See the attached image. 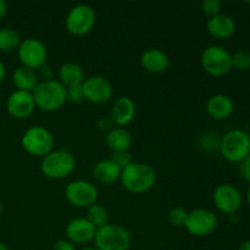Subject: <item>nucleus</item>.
Here are the masks:
<instances>
[{"mask_svg": "<svg viewBox=\"0 0 250 250\" xmlns=\"http://www.w3.org/2000/svg\"><path fill=\"white\" fill-rule=\"evenodd\" d=\"M120 181L129 193L142 194L149 192L155 186L156 173L148 164L133 161L122 170Z\"/></svg>", "mask_w": 250, "mask_h": 250, "instance_id": "obj_1", "label": "nucleus"}, {"mask_svg": "<svg viewBox=\"0 0 250 250\" xmlns=\"http://www.w3.org/2000/svg\"><path fill=\"white\" fill-rule=\"evenodd\" d=\"M32 95L39 110L54 112L60 110L67 102V88L58 80L39 82Z\"/></svg>", "mask_w": 250, "mask_h": 250, "instance_id": "obj_2", "label": "nucleus"}, {"mask_svg": "<svg viewBox=\"0 0 250 250\" xmlns=\"http://www.w3.org/2000/svg\"><path fill=\"white\" fill-rule=\"evenodd\" d=\"M76 168V158L67 149H54L42 158L41 171L46 178L63 180Z\"/></svg>", "mask_w": 250, "mask_h": 250, "instance_id": "obj_3", "label": "nucleus"}, {"mask_svg": "<svg viewBox=\"0 0 250 250\" xmlns=\"http://www.w3.org/2000/svg\"><path fill=\"white\" fill-rule=\"evenodd\" d=\"M219 150L226 160L241 164L250 154L249 133L239 128L229 129L221 136Z\"/></svg>", "mask_w": 250, "mask_h": 250, "instance_id": "obj_4", "label": "nucleus"}, {"mask_svg": "<svg viewBox=\"0 0 250 250\" xmlns=\"http://www.w3.org/2000/svg\"><path fill=\"white\" fill-rule=\"evenodd\" d=\"M98 250H128L132 243L131 233L125 227L115 224H106L97 229L93 239Z\"/></svg>", "mask_w": 250, "mask_h": 250, "instance_id": "obj_5", "label": "nucleus"}, {"mask_svg": "<svg viewBox=\"0 0 250 250\" xmlns=\"http://www.w3.org/2000/svg\"><path fill=\"white\" fill-rule=\"evenodd\" d=\"M200 63L207 73L221 77L232 70V54L221 45H209L203 50Z\"/></svg>", "mask_w": 250, "mask_h": 250, "instance_id": "obj_6", "label": "nucleus"}, {"mask_svg": "<svg viewBox=\"0 0 250 250\" xmlns=\"http://www.w3.org/2000/svg\"><path fill=\"white\" fill-rule=\"evenodd\" d=\"M22 146L28 154L44 158L54 150V137L44 126H32L27 129L21 138Z\"/></svg>", "mask_w": 250, "mask_h": 250, "instance_id": "obj_7", "label": "nucleus"}, {"mask_svg": "<svg viewBox=\"0 0 250 250\" xmlns=\"http://www.w3.org/2000/svg\"><path fill=\"white\" fill-rule=\"evenodd\" d=\"M97 14L90 5L77 4L70 9L65 19L66 29L73 36H85L95 26Z\"/></svg>", "mask_w": 250, "mask_h": 250, "instance_id": "obj_8", "label": "nucleus"}, {"mask_svg": "<svg viewBox=\"0 0 250 250\" xmlns=\"http://www.w3.org/2000/svg\"><path fill=\"white\" fill-rule=\"evenodd\" d=\"M17 56L21 66L37 71L41 66L46 63L48 49L41 39L31 37L21 41V44L17 49Z\"/></svg>", "mask_w": 250, "mask_h": 250, "instance_id": "obj_9", "label": "nucleus"}, {"mask_svg": "<svg viewBox=\"0 0 250 250\" xmlns=\"http://www.w3.org/2000/svg\"><path fill=\"white\" fill-rule=\"evenodd\" d=\"M219 219L214 211L205 208H198L188 212L185 229L194 237H207L216 229Z\"/></svg>", "mask_w": 250, "mask_h": 250, "instance_id": "obj_10", "label": "nucleus"}, {"mask_svg": "<svg viewBox=\"0 0 250 250\" xmlns=\"http://www.w3.org/2000/svg\"><path fill=\"white\" fill-rule=\"evenodd\" d=\"M98 188L85 180H76L68 183L65 189L67 202L75 208H89L98 200Z\"/></svg>", "mask_w": 250, "mask_h": 250, "instance_id": "obj_11", "label": "nucleus"}, {"mask_svg": "<svg viewBox=\"0 0 250 250\" xmlns=\"http://www.w3.org/2000/svg\"><path fill=\"white\" fill-rule=\"evenodd\" d=\"M212 202L219 211L227 215H233L241 209L243 198L236 186L222 183L215 188Z\"/></svg>", "mask_w": 250, "mask_h": 250, "instance_id": "obj_12", "label": "nucleus"}, {"mask_svg": "<svg viewBox=\"0 0 250 250\" xmlns=\"http://www.w3.org/2000/svg\"><path fill=\"white\" fill-rule=\"evenodd\" d=\"M84 99L93 104H104L112 97V85L105 77L99 75L85 77L82 83Z\"/></svg>", "mask_w": 250, "mask_h": 250, "instance_id": "obj_13", "label": "nucleus"}, {"mask_svg": "<svg viewBox=\"0 0 250 250\" xmlns=\"http://www.w3.org/2000/svg\"><path fill=\"white\" fill-rule=\"evenodd\" d=\"M37 109L32 92L15 90L9 95L6 102V110L12 117L19 120L27 119Z\"/></svg>", "mask_w": 250, "mask_h": 250, "instance_id": "obj_14", "label": "nucleus"}, {"mask_svg": "<svg viewBox=\"0 0 250 250\" xmlns=\"http://www.w3.org/2000/svg\"><path fill=\"white\" fill-rule=\"evenodd\" d=\"M97 227L93 226L85 217H76L66 225L65 233L67 241L73 244H85L94 239Z\"/></svg>", "mask_w": 250, "mask_h": 250, "instance_id": "obj_15", "label": "nucleus"}, {"mask_svg": "<svg viewBox=\"0 0 250 250\" xmlns=\"http://www.w3.org/2000/svg\"><path fill=\"white\" fill-rule=\"evenodd\" d=\"M136 103L129 97H119L115 99L110 111V119L116 127H126L136 116Z\"/></svg>", "mask_w": 250, "mask_h": 250, "instance_id": "obj_16", "label": "nucleus"}, {"mask_svg": "<svg viewBox=\"0 0 250 250\" xmlns=\"http://www.w3.org/2000/svg\"><path fill=\"white\" fill-rule=\"evenodd\" d=\"M141 66L149 73H163L170 66V59L161 49L149 48L142 53Z\"/></svg>", "mask_w": 250, "mask_h": 250, "instance_id": "obj_17", "label": "nucleus"}, {"mask_svg": "<svg viewBox=\"0 0 250 250\" xmlns=\"http://www.w3.org/2000/svg\"><path fill=\"white\" fill-rule=\"evenodd\" d=\"M207 29L216 39H229L236 32V21L229 15L221 14L208 19Z\"/></svg>", "mask_w": 250, "mask_h": 250, "instance_id": "obj_18", "label": "nucleus"}, {"mask_svg": "<svg viewBox=\"0 0 250 250\" xmlns=\"http://www.w3.org/2000/svg\"><path fill=\"white\" fill-rule=\"evenodd\" d=\"M234 103L227 94H214L208 99L207 112L215 120H226L233 114Z\"/></svg>", "mask_w": 250, "mask_h": 250, "instance_id": "obj_19", "label": "nucleus"}, {"mask_svg": "<svg viewBox=\"0 0 250 250\" xmlns=\"http://www.w3.org/2000/svg\"><path fill=\"white\" fill-rule=\"evenodd\" d=\"M59 82L62 83L66 88L82 85L84 82L85 75L83 67L75 61H66L58 70Z\"/></svg>", "mask_w": 250, "mask_h": 250, "instance_id": "obj_20", "label": "nucleus"}, {"mask_svg": "<svg viewBox=\"0 0 250 250\" xmlns=\"http://www.w3.org/2000/svg\"><path fill=\"white\" fill-rule=\"evenodd\" d=\"M122 168L114 163L111 159H105L95 164L93 167V177L102 185H112L120 181Z\"/></svg>", "mask_w": 250, "mask_h": 250, "instance_id": "obj_21", "label": "nucleus"}, {"mask_svg": "<svg viewBox=\"0 0 250 250\" xmlns=\"http://www.w3.org/2000/svg\"><path fill=\"white\" fill-rule=\"evenodd\" d=\"M106 146L111 149V151H126L129 150L132 146V134L125 127H114L110 132H107L105 137Z\"/></svg>", "mask_w": 250, "mask_h": 250, "instance_id": "obj_22", "label": "nucleus"}, {"mask_svg": "<svg viewBox=\"0 0 250 250\" xmlns=\"http://www.w3.org/2000/svg\"><path fill=\"white\" fill-rule=\"evenodd\" d=\"M12 82L17 90L33 92V89L39 83V80L36 71L24 67V66H19L12 72Z\"/></svg>", "mask_w": 250, "mask_h": 250, "instance_id": "obj_23", "label": "nucleus"}, {"mask_svg": "<svg viewBox=\"0 0 250 250\" xmlns=\"http://www.w3.org/2000/svg\"><path fill=\"white\" fill-rule=\"evenodd\" d=\"M21 38L19 33L11 27L0 28V51H14L19 49Z\"/></svg>", "mask_w": 250, "mask_h": 250, "instance_id": "obj_24", "label": "nucleus"}, {"mask_svg": "<svg viewBox=\"0 0 250 250\" xmlns=\"http://www.w3.org/2000/svg\"><path fill=\"white\" fill-rule=\"evenodd\" d=\"M85 219H87L93 226H95L97 229H100V227L109 224V212H107L106 208H105L104 205L99 204V203H95L92 207L88 208Z\"/></svg>", "mask_w": 250, "mask_h": 250, "instance_id": "obj_25", "label": "nucleus"}, {"mask_svg": "<svg viewBox=\"0 0 250 250\" xmlns=\"http://www.w3.org/2000/svg\"><path fill=\"white\" fill-rule=\"evenodd\" d=\"M232 68L237 71H248L250 68V51L239 49L232 54Z\"/></svg>", "mask_w": 250, "mask_h": 250, "instance_id": "obj_26", "label": "nucleus"}, {"mask_svg": "<svg viewBox=\"0 0 250 250\" xmlns=\"http://www.w3.org/2000/svg\"><path fill=\"white\" fill-rule=\"evenodd\" d=\"M220 139H221V137L216 132H205L200 136L199 146L205 151H215L219 149Z\"/></svg>", "mask_w": 250, "mask_h": 250, "instance_id": "obj_27", "label": "nucleus"}, {"mask_svg": "<svg viewBox=\"0 0 250 250\" xmlns=\"http://www.w3.org/2000/svg\"><path fill=\"white\" fill-rule=\"evenodd\" d=\"M188 211L181 207L172 208L168 211V221L176 227H185L186 220H187Z\"/></svg>", "mask_w": 250, "mask_h": 250, "instance_id": "obj_28", "label": "nucleus"}, {"mask_svg": "<svg viewBox=\"0 0 250 250\" xmlns=\"http://www.w3.org/2000/svg\"><path fill=\"white\" fill-rule=\"evenodd\" d=\"M200 7H202L203 14L210 19V17L221 14L222 2L220 0H204Z\"/></svg>", "mask_w": 250, "mask_h": 250, "instance_id": "obj_29", "label": "nucleus"}, {"mask_svg": "<svg viewBox=\"0 0 250 250\" xmlns=\"http://www.w3.org/2000/svg\"><path fill=\"white\" fill-rule=\"evenodd\" d=\"M110 159H111L116 165H119L122 170H124L125 167H127L129 164L133 163V158H132V154L129 153V150L114 151V153H111Z\"/></svg>", "mask_w": 250, "mask_h": 250, "instance_id": "obj_30", "label": "nucleus"}, {"mask_svg": "<svg viewBox=\"0 0 250 250\" xmlns=\"http://www.w3.org/2000/svg\"><path fill=\"white\" fill-rule=\"evenodd\" d=\"M67 100L72 103H82L84 99L82 85H76V87L67 88Z\"/></svg>", "mask_w": 250, "mask_h": 250, "instance_id": "obj_31", "label": "nucleus"}, {"mask_svg": "<svg viewBox=\"0 0 250 250\" xmlns=\"http://www.w3.org/2000/svg\"><path fill=\"white\" fill-rule=\"evenodd\" d=\"M37 76H38V80L39 82H46V81H51V80H55L54 78V70L50 65L45 63V65L41 66L38 70L36 71Z\"/></svg>", "mask_w": 250, "mask_h": 250, "instance_id": "obj_32", "label": "nucleus"}, {"mask_svg": "<svg viewBox=\"0 0 250 250\" xmlns=\"http://www.w3.org/2000/svg\"><path fill=\"white\" fill-rule=\"evenodd\" d=\"M114 127H116L114 125V122H112V120L110 119V116L107 117H102V119L98 121V128L100 129L102 132H110L111 131Z\"/></svg>", "mask_w": 250, "mask_h": 250, "instance_id": "obj_33", "label": "nucleus"}, {"mask_svg": "<svg viewBox=\"0 0 250 250\" xmlns=\"http://www.w3.org/2000/svg\"><path fill=\"white\" fill-rule=\"evenodd\" d=\"M241 173L244 180L250 185V154L241 163Z\"/></svg>", "mask_w": 250, "mask_h": 250, "instance_id": "obj_34", "label": "nucleus"}, {"mask_svg": "<svg viewBox=\"0 0 250 250\" xmlns=\"http://www.w3.org/2000/svg\"><path fill=\"white\" fill-rule=\"evenodd\" d=\"M53 250H77L76 249V246L73 243H71L67 239H61V241H58L55 244H54Z\"/></svg>", "mask_w": 250, "mask_h": 250, "instance_id": "obj_35", "label": "nucleus"}, {"mask_svg": "<svg viewBox=\"0 0 250 250\" xmlns=\"http://www.w3.org/2000/svg\"><path fill=\"white\" fill-rule=\"evenodd\" d=\"M7 9H9L7 2L5 0H0V20L5 17V15L7 14Z\"/></svg>", "mask_w": 250, "mask_h": 250, "instance_id": "obj_36", "label": "nucleus"}, {"mask_svg": "<svg viewBox=\"0 0 250 250\" xmlns=\"http://www.w3.org/2000/svg\"><path fill=\"white\" fill-rule=\"evenodd\" d=\"M5 76H6V67H5L4 63L0 61V84H1L2 81L5 80Z\"/></svg>", "mask_w": 250, "mask_h": 250, "instance_id": "obj_37", "label": "nucleus"}, {"mask_svg": "<svg viewBox=\"0 0 250 250\" xmlns=\"http://www.w3.org/2000/svg\"><path fill=\"white\" fill-rule=\"evenodd\" d=\"M238 250H250V239H247V241L242 242Z\"/></svg>", "mask_w": 250, "mask_h": 250, "instance_id": "obj_38", "label": "nucleus"}, {"mask_svg": "<svg viewBox=\"0 0 250 250\" xmlns=\"http://www.w3.org/2000/svg\"><path fill=\"white\" fill-rule=\"evenodd\" d=\"M247 203H248V205L250 208V185H249L248 189H247Z\"/></svg>", "mask_w": 250, "mask_h": 250, "instance_id": "obj_39", "label": "nucleus"}, {"mask_svg": "<svg viewBox=\"0 0 250 250\" xmlns=\"http://www.w3.org/2000/svg\"><path fill=\"white\" fill-rule=\"evenodd\" d=\"M0 250H9V248L6 247V244H4L0 242Z\"/></svg>", "mask_w": 250, "mask_h": 250, "instance_id": "obj_40", "label": "nucleus"}, {"mask_svg": "<svg viewBox=\"0 0 250 250\" xmlns=\"http://www.w3.org/2000/svg\"><path fill=\"white\" fill-rule=\"evenodd\" d=\"M81 250H98V249L92 248V247H85V248H82Z\"/></svg>", "mask_w": 250, "mask_h": 250, "instance_id": "obj_41", "label": "nucleus"}, {"mask_svg": "<svg viewBox=\"0 0 250 250\" xmlns=\"http://www.w3.org/2000/svg\"><path fill=\"white\" fill-rule=\"evenodd\" d=\"M1 214H2V204L1 202H0V216H1Z\"/></svg>", "mask_w": 250, "mask_h": 250, "instance_id": "obj_42", "label": "nucleus"}, {"mask_svg": "<svg viewBox=\"0 0 250 250\" xmlns=\"http://www.w3.org/2000/svg\"><path fill=\"white\" fill-rule=\"evenodd\" d=\"M0 103H1V97H0Z\"/></svg>", "mask_w": 250, "mask_h": 250, "instance_id": "obj_43", "label": "nucleus"}]
</instances>
